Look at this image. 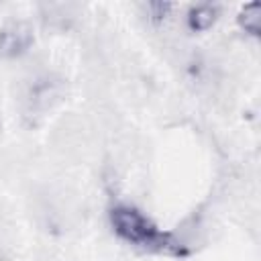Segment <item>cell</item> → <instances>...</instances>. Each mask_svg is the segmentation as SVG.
Listing matches in <instances>:
<instances>
[{"instance_id": "obj_2", "label": "cell", "mask_w": 261, "mask_h": 261, "mask_svg": "<svg viewBox=\"0 0 261 261\" xmlns=\"http://www.w3.org/2000/svg\"><path fill=\"white\" fill-rule=\"evenodd\" d=\"M35 41L33 29L27 22L12 20L0 29V57H20L31 49Z\"/></svg>"}, {"instance_id": "obj_1", "label": "cell", "mask_w": 261, "mask_h": 261, "mask_svg": "<svg viewBox=\"0 0 261 261\" xmlns=\"http://www.w3.org/2000/svg\"><path fill=\"white\" fill-rule=\"evenodd\" d=\"M110 224L118 239L143 251L177 257V259L190 255V249L181 241H177L169 230H163L159 224H155L135 206H126V204L114 206L110 210Z\"/></svg>"}, {"instance_id": "obj_3", "label": "cell", "mask_w": 261, "mask_h": 261, "mask_svg": "<svg viewBox=\"0 0 261 261\" xmlns=\"http://www.w3.org/2000/svg\"><path fill=\"white\" fill-rule=\"evenodd\" d=\"M218 18V6L210 4V2H202V4H194L188 10V27L194 33H202L208 31Z\"/></svg>"}, {"instance_id": "obj_4", "label": "cell", "mask_w": 261, "mask_h": 261, "mask_svg": "<svg viewBox=\"0 0 261 261\" xmlns=\"http://www.w3.org/2000/svg\"><path fill=\"white\" fill-rule=\"evenodd\" d=\"M239 27L249 33L251 37H259L261 35V2H249L241 8L239 16Z\"/></svg>"}, {"instance_id": "obj_5", "label": "cell", "mask_w": 261, "mask_h": 261, "mask_svg": "<svg viewBox=\"0 0 261 261\" xmlns=\"http://www.w3.org/2000/svg\"><path fill=\"white\" fill-rule=\"evenodd\" d=\"M171 8H173V6H171L169 2H149V4H147L149 16H151V20H155V22L165 20Z\"/></svg>"}]
</instances>
